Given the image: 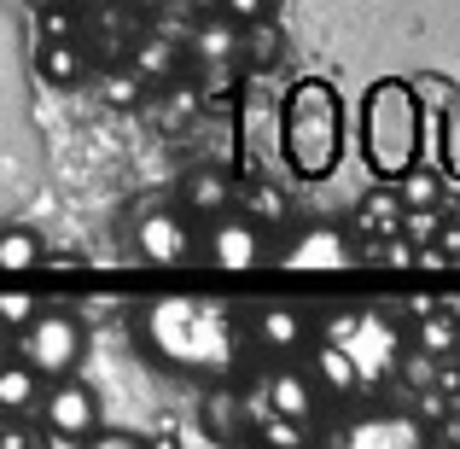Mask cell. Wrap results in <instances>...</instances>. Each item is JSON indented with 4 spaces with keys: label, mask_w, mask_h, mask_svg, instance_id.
Returning <instances> with one entry per match:
<instances>
[{
    "label": "cell",
    "mask_w": 460,
    "mask_h": 449,
    "mask_svg": "<svg viewBox=\"0 0 460 449\" xmlns=\"http://www.w3.org/2000/svg\"><path fill=\"white\" fill-rule=\"evenodd\" d=\"M146 333L169 362H181V368L210 373V368H227V362H234V327H227V315L216 310L210 298H152Z\"/></svg>",
    "instance_id": "1"
},
{
    "label": "cell",
    "mask_w": 460,
    "mask_h": 449,
    "mask_svg": "<svg viewBox=\"0 0 460 449\" xmlns=\"http://www.w3.org/2000/svg\"><path fill=\"white\" fill-rule=\"evenodd\" d=\"M338 140H344V117H338V100L326 82H297L292 100L280 112V147L304 175H326L338 157Z\"/></svg>",
    "instance_id": "2"
},
{
    "label": "cell",
    "mask_w": 460,
    "mask_h": 449,
    "mask_svg": "<svg viewBox=\"0 0 460 449\" xmlns=\"http://www.w3.org/2000/svg\"><path fill=\"white\" fill-rule=\"evenodd\" d=\"M361 147L379 175H402L420 152V105L408 82H379L361 105Z\"/></svg>",
    "instance_id": "3"
},
{
    "label": "cell",
    "mask_w": 460,
    "mask_h": 449,
    "mask_svg": "<svg viewBox=\"0 0 460 449\" xmlns=\"http://www.w3.org/2000/svg\"><path fill=\"white\" fill-rule=\"evenodd\" d=\"M88 350V327L65 310H47V315H30L18 327V362H30L41 380H58V373L76 368V356Z\"/></svg>",
    "instance_id": "4"
},
{
    "label": "cell",
    "mask_w": 460,
    "mask_h": 449,
    "mask_svg": "<svg viewBox=\"0 0 460 449\" xmlns=\"http://www.w3.org/2000/svg\"><path fill=\"white\" fill-rule=\"evenodd\" d=\"M41 427H47L53 444H76V438H88V432L100 427V403H93L88 385H76V380L58 373L53 391H41Z\"/></svg>",
    "instance_id": "5"
},
{
    "label": "cell",
    "mask_w": 460,
    "mask_h": 449,
    "mask_svg": "<svg viewBox=\"0 0 460 449\" xmlns=\"http://www.w3.org/2000/svg\"><path fill=\"white\" fill-rule=\"evenodd\" d=\"M349 362H356V380H385L396 368V327L379 321V315H361L356 333L344 338Z\"/></svg>",
    "instance_id": "6"
},
{
    "label": "cell",
    "mask_w": 460,
    "mask_h": 449,
    "mask_svg": "<svg viewBox=\"0 0 460 449\" xmlns=\"http://www.w3.org/2000/svg\"><path fill=\"white\" fill-rule=\"evenodd\" d=\"M135 246L146 263H187L192 257V228L175 211H140L135 222Z\"/></svg>",
    "instance_id": "7"
},
{
    "label": "cell",
    "mask_w": 460,
    "mask_h": 449,
    "mask_svg": "<svg viewBox=\"0 0 460 449\" xmlns=\"http://www.w3.org/2000/svg\"><path fill=\"white\" fill-rule=\"evenodd\" d=\"M210 263H222V269H257L262 263L257 222H216L210 228Z\"/></svg>",
    "instance_id": "8"
},
{
    "label": "cell",
    "mask_w": 460,
    "mask_h": 449,
    "mask_svg": "<svg viewBox=\"0 0 460 449\" xmlns=\"http://www.w3.org/2000/svg\"><path fill=\"white\" fill-rule=\"evenodd\" d=\"M344 438L349 444H373V449H414V444L431 438V427L414 420V415H391V420H361V427H349Z\"/></svg>",
    "instance_id": "9"
},
{
    "label": "cell",
    "mask_w": 460,
    "mask_h": 449,
    "mask_svg": "<svg viewBox=\"0 0 460 449\" xmlns=\"http://www.w3.org/2000/svg\"><path fill=\"white\" fill-rule=\"evenodd\" d=\"M286 263L292 269H344V263H356V246L344 234H332V228H314V234H304L286 251Z\"/></svg>",
    "instance_id": "10"
},
{
    "label": "cell",
    "mask_w": 460,
    "mask_h": 449,
    "mask_svg": "<svg viewBox=\"0 0 460 449\" xmlns=\"http://www.w3.org/2000/svg\"><path fill=\"white\" fill-rule=\"evenodd\" d=\"M239 123H245V152L251 157L280 147V112L262 105V82H251V100H245V117H239Z\"/></svg>",
    "instance_id": "11"
},
{
    "label": "cell",
    "mask_w": 460,
    "mask_h": 449,
    "mask_svg": "<svg viewBox=\"0 0 460 449\" xmlns=\"http://www.w3.org/2000/svg\"><path fill=\"white\" fill-rule=\"evenodd\" d=\"M35 397H41V373L30 362H6L0 368V415H35Z\"/></svg>",
    "instance_id": "12"
},
{
    "label": "cell",
    "mask_w": 460,
    "mask_h": 449,
    "mask_svg": "<svg viewBox=\"0 0 460 449\" xmlns=\"http://www.w3.org/2000/svg\"><path fill=\"white\" fill-rule=\"evenodd\" d=\"M187 41H192V53H199L204 65H234L239 58V23H222L210 12V23H192Z\"/></svg>",
    "instance_id": "13"
},
{
    "label": "cell",
    "mask_w": 460,
    "mask_h": 449,
    "mask_svg": "<svg viewBox=\"0 0 460 449\" xmlns=\"http://www.w3.org/2000/svg\"><path fill=\"white\" fill-rule=\"evenodd\" d=\"M128 65H135L140 70V82H164V76H175V65H181V58H175V41H169V35H140V41L135 47H128Z\"/></svg>",
    "instance_id": "14"
},
{
    "label": "cell",
    "mask_w": 460,
    "mask_h": 449,
    "mask_svg": "<svg viewBox=\"0 0 460 449\" xmlns=\"http://www.w3.org/2000/svg\"><path fill=\"white\" fill-rule=\"evenodd\" d=\"M262 391H269V403L280 409V415H292V420H309L314 415V391H309L304 373H269Z\"/></svg>",
    "instance_id": "15"
},
{
    "label": "cell",
    "mask_w": 460,
    "mask_h": 449,
    "mask_svg": "<svg viewBox=\"0 0 460 449\" xmlns=\"http://www.w3.org/2000/svg\"><path fill=\"white\" fill-rule=\"evenodd\" d=\"M257 338H262L269 350H292L297 338H304V315L286 310V303H269V310L257 315Z\"/></svg>",
    "instance_id": "16"
},
{
    "label": "cell",
    "mask_w": 460,
    "mask_h": 449,
    "mask_svg": "<svg viewBox=\"0 0 460 449\" xmlns=\"http://www.w3.org/2000/svg\"><path fill=\"white\" fill-rule=\"evenodd\" d=\"M204 432L210 438H245V409H239V397L234 391H216V397H204Z\"/></svg>",
    "instance_id": "17"
},
{
    "label": "cell",
    "mask_w": 460,
    "mask_h": 449,
    "mask_svg": "<svg viewBox=\"0 0 460 449\" xmlns=\"http://www.w3.org/2000/svg\"><path fill=\"white\" fill-rule=\"evenodd\" d=\"M35 263H41V239L30 234V228H12V234H0V274H35Z\"/></svg>",
    "instance_id": "18"
},
{
    "label": "cell",
    "mask_w": 460,
    "mask_h": 449,
    "mask_svg": "<svg viewBox=\"0 0 460 449\" xmlns=\"http://www.w3.org/2000/svg\"><path fill=\"white\" fill-rule=\"evenodd\" d=\"M361 228L379 234V239L402 228V199H396V187H373L367 199H361Z\"/></svg>",
    "instance_id": "19"
},
{
    "label": "cell",
    "mask_w": 460,
    "mask_h": 449,
    "mask_svg": "<svg viewBox=\"0 0 460 449\" xmlns=\"http://www.w3.org/2000/svg\"><path fill=\"white\" fill-rule=\"evenodd\" d=\"M408 94H414L420 117H449V112H460V88H455V82H443V76H414V82H408Z\"/></svg>",
    "instance_id": "20"
},
{
    "label": "cell",
    "mask_w": 460,
    "mask_h": 449,
    "mask_svg": "<svg viewBox=\"0 0 460 449\" xmlns=\"http://www.w3.org/2000/svg\"><path fill=\"white\" fill-rule=\"evenodd\" d=\"M455 338H460V321H455V315H438V310L420 315V333H414V345H420V350H431L438 362H449Z\"/></svg>",
    "instance_id": "21"
},
{
    "label": "cell",
    "mask_w": 460,
    "mask_h": 449,
    "mask_svg": "<svg viewBox=\"0 0 460 449\" xmlns=\"http://www.w3.org/2000/svg\"><path fill=\"white\" fill-rule=\"evenodd\" d=\"M314 368H321V380L332 385V391H356V362H349V350L344 345H332V338H326L321 350H314Z\"/></svg>",
    "instance_id": "22"
},
{
    "label": "cell",
    "mask_w": 460,
    "mask_h": 449,
    "mask_svg": "<svg viewBox=\"0 0 460 449\" xmlns=\"http://www.w3.org/2000/svg\"><path fill=\"white\" fill-rule=\"evenodd\" d=\"M41 70H47V82H82V70H88V58L76 53V47H70V35L65 41H47V53H41Z\"/></svg>",
    "instance_id": "23"
},
{
    "label": "cell",
    "mask_w": 460,
    "mask_h": 449,
    "mask_svg": "<svg viewBox=\"0 0 460 449\" xmlns=\"http://www.w3.org/2000/svg\"><path fill=\"white\" fill-rule=\"evenodd\" d=\"M391 187H396L402 204H438L443 199V181L431 175V169H414V164H408L402 175H391Z\"/></svg>",
    "instance_id": "24"
},
{
    "label": "cell",
    "mask_w": 460,
    "mask_h": 449,
    "mask_svg": "<svg viewBox=\"0 0 460 449\" xmlns=\"http://www.w3.org/2000/svg\"><path fill=\"white\" fill-rule=\"evenodd\" d=\"M100 94H105L111 105H135V100H140V70H135V65H117V58H111V65L100 70Z\"/></svg>",
    "instance_id": "25"
},
{
    "label": "cell",
    "mask_w": 460,
    "mask_h": 449,
    "mask_svg": "<svg viewBox=\"0 0 460 449\" xmlns=\"http://www.w3.org/2000/svg\"><path fill=\"white\" fill-rule=\"evenodd\" d=\"M239 53H245L251 65H269V58L280 53V30H274V23H262V18H251V23H245V41H239Z\"/></svg>",
    "instance_id": "26"
},
{
    "label": "cell",
    "mask_w": 460,
    "mask_h": 449,
    "mask_svg": "<svg viewBox=\"0 0 460 449\" xmlns=\"http://www.w3.org/2000/svg\"><path fill=\"white\" fill-rule=\"evenodd\" d=\"M187 204H192V211H222V204H227L222 169H199V175H192V187H187Z\"/></svg>",
    "instance_id": "27"
},
{
    "label": "cell",
    "mask_w": 460,
    "mask_h": 449,
    "mask_svg": "<svg viewBox=\"0 0 460 449\" xmlns=\"http://www.w3.org/2000/svg\"><path fill=\"white\" fill-rule=\"evenodd\" d=\"M443 228V211L438 204H402V234L414 239V246H431Z\"/></svg>",
    "instance_id": "28"
},
{
    "label": "cell",
    "mask_w": 460,
    "mask_h": 449,
    "mask_svg": "<svg viewBox=\"0 0 460 449\" xmlns=\"http://www.w3.org/2000/svg\"><path fill=\"white\" fill-rule=\"evenodd\" d=\"M30 315H35V292H30V286H0V321H6V333H18Z\"/></svg>",
    "instance_id": "29"
},
{
    "label": "cell",
    "mask_w": 460,
    "mask_h": 449,
    "mask_svg": "<svg viewBox=\"0 0 460 449\" xmlns=\"http://www.w3.org/2000/svg\"><path fill=\"white\" fill-rule=\"evenodd\" d=\"M245 211H251V222H286V193L280 187H251V199H245Z\"/></svg>",
    "instance_id": "30"
},
{
    "label": "cell",
    "mask_w": 460,
    "mask_h": 449,
    "mask_svg": "<svg viewBox=\"0 0 460 449\" xmlns=\"http://www.w3.org/2000/svg\"><path fill=\"white\" fill-rule=\"evenodd\" d=\"M30 444H41L35 415H0V449H30Z\"/></svg>",
    "instance_id": "31"
},
{
    "label": "cell",
    "mask_w": 460,
    "mask_h": 449,
    "mask_svg": "<svg viewBox=\"0 0 460 449\" xmlns=\"http://www.w3.org/2000/svg\"><path fill=\"white\" fill-rule=\"evenodd\" d=\"M192 117H199V94H192V88H175L164 100V117H157V123H164V129H187Z\"/></svg>",
    "instance_id": "32"
},
{
    "label": "cell",
    "mask_w": 460,
    "mask_h": 449,
    "mask_svg": "<svg viewBox=\"0 0 460 449\" xmlns=\"http://www.w3.org/2000/svg\"><path fill=\"white\" fill-rule=\"evenodd\" d=\"M257 438H269V444L292 449V444H304V420H292V415H280V409H274V415L257 427Z\"/></svg>",
    "instance_id": "33"
},
{
    "label": "cell",
    "mask_w": 460,
    "mask_h": 449,
    "mask_svg": "<svg viewBox=\"0 0 460 449\" xmlns=\"http://www.w3.org/2000/svg\"><path fill=\"white\" fill-rule=\"evenodd\" d=\"M222 12L239 18V23H251V18H269V0H222Z\"/></svg>",
    "instance_id": "34"
},
{
    "label": "cell",
    "mask_w": 460,
    "mask_h": 449,
    "mask_svg": "<svg viewBox=\"0 0 460 449\" xmlns=\"http://www.w3.org/2000/svg\"><path fill=\"white\" fill-rule=\"evenodd\" d=\"M41 30L53 35V41H65V35L76 30V18H70V12H58V6H53V12H47V18H41Z\"/></svg>",
    "instance_id": "35"
},
{
    "label": "cell",
    "mask_w": 460,
    "mask_h": 449,
    "mask_svg": "<svg viewBox=\"0 0 460 449\" xmlns=\"http://www.w3.org/2000/svg\"><path fill=\"white\" fill-rule=\"evenodd\" d=\"M88 438H93V444H100V449H128V444H140V438H135V432H100V427H93V432H88Z\"/></svg>",
    "instance_id": "36"
},
{
    "label": "cell",
    "mask_w": 460,
    "mask_h": 449,
    "mask_svg": "<svg viewBox=\"0 0 460 449\" xmlns=\"http://www.w3.org/2000/svg\"><path fill=\"white\" fill-rule=\"evenodd\" d=\"M438 257H460V228H438Z\"/></svg>",
    "instance_id": "37"
},
{
    "label": "cell",
    "mask_w": 460,
    "mask_h": 449,
    "mask_svg": "<svg viewBox=\"0 0 460 449\" xmlns=\"http://www.w3.org/2000/svg\"><path fill=\"white\" fill-rule=\"evenodd\" d=\"M431 310H438V298H431V292H414V298H408V315H414V321H420V315H431Z\"/></svg>",
    "instance_id": "38"
},
{
    "label": "cell",
    "mask_w": 460,
    "mask_h": 449,
    "mask_svg": "<svg viewBox=\"0 0 460 449\" xmlns=\"http://www.w3.org/2000/svg\"><path fill=\"white\" fill-rule=\"evenodd\" d=\"M443 157H449V169H455V175H460V117H455V123H449V152H443Z\"/></svg>",
    "instance_id": "39"
},
{
    "label": "cell",
    "mask_w": 460,
    "mask_h": 449,
    "mask_svg": "<svg viewBox=\"0 0 460 449\" xmlns=\"http://www.w3.org/2000/svg\"><path fill=\"white\" fill-rule=\"evenodd\" d=\"M181 6H187L192 18H210V12H222V0H181Z\"/></svg>",
    "instance_id": "40"
},
{
    "label": "cell",
    "mask_w": 460,
    "mask_h": 449,
    "mask_svg": "<svg viewBox=\"0 0 460 449\" xmlns=\"http://www.w3.org/2000/svg\"><path fill=\"white\" fill-rule=\"evenodd\" d=\"M443 438H449V444H460V415H449V420H443Z\"/></svg>",
    "instance_id": "41"
},
{
    "label": "cell",
    "mask_w": 460,
    "mask_h": 449,
    "mask_svg": "<svg viewBox=\"0 0 460 449\" xmlns=\"http://www.w3.org/2000/svg\"><path fill=\"white\" fill-rule=\"evenodd\" d=\"M128 6H135V12H157V6H164V0H128Z\"/></svg>",
    "instance_id": "42"
},
{
    "label": "cell",
    "mask_w": 460,
    "mask_h": 449,
    "mask_svg": "<svg viewBox=\"0 0 460 449\" xmlns=\"http://www.w3.org/2000/svg\"><path fill=\"white\" fill-rule=\"evenodd\" d=\"M449 356H455V368H460V338H455V350H449Z\"/></svg>",
    "instance_id": "43"
},
{
    "label": "cell",
    "mask_w": 460,
    "mask_h": 449,
    "mask_svg": "<svg viewBox=\"0 0 460 449\" xmlns=\"http://www.w3.org/2000/svg\"><path fill=\"white\" fill-rule=\"evenodd\" d=\"M0 345H6V321H0Z\"/></svg>",
    "instance_id": "44"
}]
</instances>
